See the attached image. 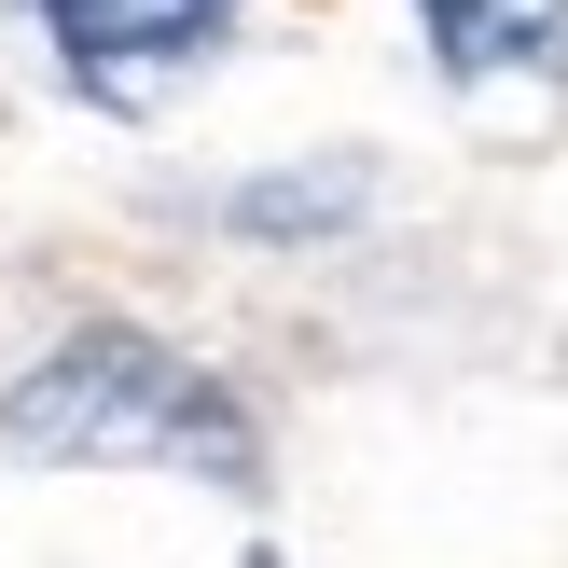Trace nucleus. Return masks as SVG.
Wrapping results in <instances>:
<instances>
[{"label":"nucleus","mask_w":568,"mask_h":568,"mask_svg":"<svg viewBox=\"0 0 568 568\" xmlns=\"http://www.w3.org/2000/svg\"><path fill=\"white\" fill-rule=\"evenodd\" d=\"M444 42V70L486 83V70H568V0H416Z\"/></svg>","instance_id":"nucleus-3"},{"label":"nucleus","mask_w":568,"mask_h":568,"mask_svg":"<svg viewBox=\"0 0 568 568\" xmlns=\"http://www.w3.org/2000/svg\"><path fill=\"white\" fill-rule=\"evenodd\" d=\"M0 444L14 458H153V471H209V486H250L264 471V444L222 403V375H194L153 333H70L0 403Z\"/></svg>","instance_id":"nucleus-1"},{"label":"nucleus","mask_w":568,"mask_h":568,"mask_svg":"<svg viewBox=\"0 0 568 568\" xmlns=\"http://www.w3.org/2000/svg\"><path fill=\"white\" fill-rule=\"evenodd\" d=\"M42 14H55L70 83H83V98H111V111L166 98V83L209 70V42H222V0H42Z\"/></svg>","instance_id":"nucleus-2"}]
</instances>
